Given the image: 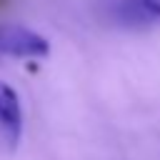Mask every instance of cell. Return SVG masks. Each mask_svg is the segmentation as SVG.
I'll use <instances>...</instances> for the list:
<instances>
[{
	"instance_id": "cell-1",
	"label": "cell",
	"mask_w": 160,
	"mask_h": 160,
	"mask_svg": "<svg viewBox=\"0 0 160 160\" xmlns=\"http://www.w3.org/2000/svg\"><path fill=\"white\" fill-rule=\"evenodd\" d=\"M0 55L2 58H45L50 55V42L45 35L28 25L0 22Z\"/></svg>"
},
{
	"instance_id": "cell-2",
	"label": "cell",
	"mask_w": 160,
	"mask_h": 160,
	"mask_svg": "<svg viewBox=\"0 0 160 160\" xmlns=\"http://www.w3.org/2000/svg\"><path fill=\"white\" fill-rule=\"evenodd\" d=\"M22 138V102L12 85L0 80V142L5 150H15Z\"/></svg>"
},
{
	"instance_id": "cell-3",
	"label": "cell",
	"mask_w": 160,
	"mask_h": 160,
	"mask_svg": "<svg viewBox=\"0 0 160 160\" xmlns=\"http://www.w3.org/2000/svg\"><path fill=\"white\" fill-rule=\"evenodd\" d=\"M112 12L122 25H152L160 22V0H115Z\"/></svg>"
}]
</instances>
